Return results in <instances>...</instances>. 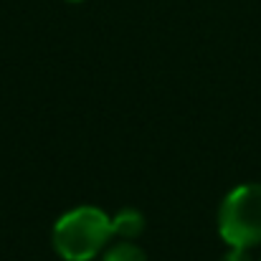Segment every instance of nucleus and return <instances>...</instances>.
Returning <instances> with one entry per match:
<instances>
[{"instance_id": "3", "label": "nucleus", "mask_w": 261, "mask_h": 261, "mask_svg": "<svg viewBox=\"0 0 261 261\" xmlns=\"http://www.w3.org/2000/svg\"><path fill=\"white\" fill-rule=\"evenodd\" d=\"M112 226H114V236L137 239L145 231V216L137 208H122L117 216H112Z\"/></svg>"}, {"instance_id": "6", "label": "nucleus", "mask_w": 261, "mask_h": 261, "mask_svg": "<svg viewBox=\"0 0 261 261\" xmlns=\"http://www.w3.org/2000/svg\"><path fill=\"white\" fill-rule=\"evenodd\" d=\"M66 3H82V0H66Z\"/></svg>"}, {"instance_id": "5", "label": "nucleus", "mask_w": 261, "mask_h": 261, "mask_svg": "<svg viewBox=\"0 0 261 261\" xmlns=\"http://www.w3.org/2000/svg\"><path fill=\"white\" fill-rule=\"evenodd\" d=\"M221 261H251V256H249V249H231Z\"/></svg>"}, {"instance_id": "4", "label": "nucleus", "mask_w": 261, "mask_h": 261, "mask_svg": "<svg viewBox=\"0 0 261 261\" xmlns=\"http://www.w3.org/2000/svg\"><path fill=\"white\" fill-rule=\"evenodd\" d=\"M101 261H147L145 256V251L140 249V246H135V244H129V241H122V244H117V246H112Z\"/></svg>"}, {"instance_id": "2", "label": "nucleus", "mask_w": 261, "mask_h": 261, "mask_svg": "<svg viewBox=\"0 0 261 261\" xmlns=\"http://www.w3.org/2000/svg\"><path fill=\"white\" fill-rule=\"evenodd\" d=\"M218 233L231 249L261 244V185L246 182L233 188L218 208Z\"/></svg>"}, {"instance_id": "1", "label": "nucleus", "mask_w": 261, "mask_h": 261, "mask_svg": "<svg viewBox=\"0 0 261 261\" xmlns=\"http://www.w3.org/2000/svg\"><path fill=\"white\" fill-rule=\"evenodd\" d=\"M114 236L112 216L96 205H79L54 223V249L64 261L96 259Z\"/></svg>"}]
</instances>
